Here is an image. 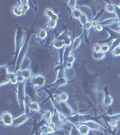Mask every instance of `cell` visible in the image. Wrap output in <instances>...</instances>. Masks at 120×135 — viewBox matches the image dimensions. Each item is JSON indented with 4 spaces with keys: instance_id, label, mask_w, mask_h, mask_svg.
<instances>
[{
    "instance_id": "cell-8",
    "label": "cell",
    "mask_w": 120,
    "mask_h": 135,
    "mask_svg": "<svg viewBox=\"0 0 120 135\" xmlns=\"http://www.w3.org/2000/svg\"><path fill=\"white\" fill-rule=\"evenodd\" d=\"M13 13H14V15H15L16 16H21L22 15H24V14H25V11H24L23 5H15V7L13 8Z\"/></svg>"
},
{
    "instance_id": "cell-21",
    "label": "cell",
    "mask_w": 120,
    "mask_h": 135,
    "mask_svg": "<svg viewBox=\"0 0 120 135\" xmlns=\"http://www.w3.org/2000/svg\"><path fill=\"white\" fill-rule=\"evenodd\" d=\"M80 43H81V39L80 38H77L74 43H73V50H77L78 48L80 47Z\"/></svg>"
},
{
    "instance_id": "cell-33",
    "label": "cell",
    "mask_w": 120,
    "mask_h": 135,
    "mask_svg": "<svg viewBox=\"0 0 120 135\" xmlns=\"http://www.w3.org/2000/svg\"><path fill=\"white\" fill-rule=\"evenodd\" d=\"M74 60H75V57L73 55H70L67 59V63H71V64H73Z\"/></svg>"
},
{
    "instance_id": "cell-15",
    "label": "cell",
    "mask_w": 120,
    "mask_h": 135,
    "mask_svg": "<svg viewBox=\"0 0 120 135\" xmlns=\"http://www.w3.org/2000/svg\"><path fill=\"white\" fill-rule=\"evenodd\" d=\"M43 118H44V120L47 121V122L51 121L53 119V112H51L50 110H46L44 112V113H43Z\"/></svg>"
},
{
    "instance_id": "cell-16",
    "label": "cell",
    "mask_w": 120,
    "mask_h": 135,
    "mask_svg": "<svg viewBox=\"0 0 120 135\" xmlns=\"http://www.w3.org/2000/svg\"><path fill=\"white\" fill-rule=\"evenodd\" d=\"M64 45H65L64 44V42L61 40H56L53 42V46L56 49H61V48H63Z\"/></svg>"
},
{
    "instance_id": "cell-11",
    "label": "cell",
    "mask_w": 120,
    "mask_h": 135,
    "mask_svg": "<svg viewBox=\"0 0 120 135\" xmlns=\"http://www.w3.org/2000/svg\"><path fill=\"white\" fill-rule=\"evenodd\" d=\"M9 82H10L12 85L17 84L18 79H17V76H16V74H15L14 72L9 73Z\"/></svg>"
},
{
    "instance_id": "cell-22",
    "label": "cell",
    "mask_w": 120,
    "mask_h": 135,
    "mask_svg": "<svg viewBox=\"0 0 120 135\" xmlns=\"http://www.w3.org/2000/svg\"><path fill=\"white\" fill-rule=\"evenodd\" d=\"M115 22H118V19L116 18H111V19H108V20H106L105 22H103V24H106V25H110V24H114Z\"/></svg>"
},
{
    "instance_id": "cell-6",
    "label": "cell",
    "mask_w": 120,
    "mask_h": 135,
    "mask_svg": "<svg viewBox=\"0 0 120 135\" xmlns=\"http://www.w3.org/2000/svg\"><path fill=\"white\" fill-rule=\"evenodd\" d=\"M28 115L26 113L25 114H22V115H19L18 117L15 118V120H14V123H13V126L14 127H18V126H20L22 125L23 123H25L26 121L28 120Z\"/></svg>"
},
{
    "instance_id": "cell-43",
    "label": "cell",
    "mask_w": 120,
    "mask_h": 135,
    "mask_svg": "<svg viewBox=\"0 0 120 135\" xmlns=\"http://www.w3.org/2000/svg\"><path fill=\"white\" fill-rule=\"evenodd\" d=\"M40 135H44V134H40Z\"/></svg>"
},
{
    "instance_id": "cell-40",
    "label": "cell",
    "mask_w": 120,
    "mask_h": 135,
    "mask_svg": "<svg viewBox=\"0 0 120 135\" xmlns=\"http://www.w3.org/2000/svg\"><path fill=\"white\" fill-rule=\"evenodd\" d=\"M95 29L97 31H98V32H101V31L103 30V27H102V25H101V24H98V26H97V27L95 28Z\"/></svg>"
},
{
    "instance_id": "cell-23",
    "label": "cell",
    "mask_w": 120,
    "mask_h": 135,
    "mask_svg": "<svg viewBox=\"0 0 120 135\" xmlns=\"http://www.w3.org/2000/svg\"><path fill=\"white\" fill-rule=\"evenodd\" d=\"M46 36H47V32H46V30H43V29L41 30L39 32V33H38V37L40 39H45Z\"/></svg>"
},
{
    "instance_id": "cell-34",
    "label": "cell",
    "mask_w": 120,
    "mask_h": 135,
    "mask_svg": "<svg viewBox=\"0 0 120 135\" xmlns=\"http://www.w3.org/2000/svg\"><path fill=\"white\" fill-rule=\"evenodd\" d=\"M76 4H77V2H76L75 0H70V1H69V5H70V8H75Z\"/></svg>"
},
{
    "instance_id": "cell-37",
    "label": "cell",
    "mask_w": 120,
    "mask_h": 135,
    "mask_svg": "<svg viewBox=\"0 0 120 135\" xmlns=\"http://www.w3.org/2000/svg\"><path fill=\"white\" fill-rule=\"evenodd\" d=\"M42 131H43V134H47V133H49V131H48L47 126H43V129H42Z\"/></svg>"
},
{
    "instance_id": "cell-29",
    "label": "cell",
    "mask_w": 120,
    "mask_h": 135,
    "mask_svg": "<svg viewBox=\"0 0 120 135\" xmlns=\"http://www.w3.org/2000/svg\"><path fill=\"white\" fill-rule=\"evenodd\" d=\"M56 25H57V21L50 20L49 22H48V26H49V28H52V29L56 27Z\"/></svg>"
},
{
    "instance_id": "cell-13",
    "label": "cell",
    "mask_w": 120,
    "mask_h": 135,
    "mask_svg": "<svg viewBox=\"0 0 120 135\" xmlns=\"http://www.w3.org/2000/svg\"><path fill=\"white\" fill-rule=\"evenodd\" d=\"M29 108H30L31 111H33V112H38L40 111V105L39 104L36 102H32L29 105Z\"/></svg>"
},
{
    "instance_id": "cell-42",
    "label": "cell",
    "mask_w": 120,
    "mask_h": 135,
    "mask_svg": "<svg viewBox=\"0 0 120 135\" xmlns=\"http://www.w3.org/2000/svg\"><path fill=\"white\" fill-rule=\"evenodd\" d=\"M118 7L120 8V3H119V4H118Z\"/></svg>"
},
{
    "instance_id": "cell-41",
    "label": "cell",
    "mask_w": 120,
    "mask_h": 135,
    "mask_svg": "<svg viewBox=\"0 0 120 135\" xmlns=\"http://www.w3.org/2000/svg\"><path fill=\"white\" fill-rule=\"evenodd\" d=\"M66 68H72V64H71V63H67V64H66Z\"/></svg>"
},
{
    "instance_id": "cell-32",
    "label": "cell",
    "mask_w": 120,
    "mask_h": 135,
    "mask_svg": "<svg viewBox=\"0 0 120 135\" xmlns=\"http://www.w3.org/2000/svg\"><path fill=\"white\" fill-rule=\"evenodd\" d=\"M53 98H54V100L56 101V103L57 104H60V103L62 102L61 101V98H60V95H53Z\"/></svg>"
},
{
    "instance_id": "cell-4",
    "label": "cell",
    "mask_w": 120,
    "mask_h": 135,
    "mask_svg": "<svg viewBox=\"0 0 120 135\" xmlns=\"http://www.w3.org/2000/svg\"><path fill=\"white\" fill-rule=\"evenodd\" d=\"M14 120H15V119L13 117V115L8 112H3L2 115H1V121H2V123L5 125H6V126H11V125H13Z\"/></svg>"
},
{
    "instance_id": "cell-1",
    "label": "cell",
    "mask_w": 120,
    "mask_h": 135,
    "mask_svg": "<svg viewBox=\"0 0 120 135\" xmlns=\"http://www.w3.org/2000/svg\"><path fill=\"white\" fill-rule=\"evenodd\" d=\"M25 84L24 83H19L18 86V94H17V100L21 107L25 109Z\"/></svg>"
},
{
    "instance_id": "cell-35",
    "label": "cell",
    "mask_w": 120,
    "mask_h": 135,
    "mask_svg": "<svg viewBox=\"0 0 120 135\" xmlns=\"http://www.w3.org/2000/svg\"><path fill=\"white\" fill-rule=\"evenodd\" d=\"M117 124H118V121L117 120H112L109 122V125L111 126V127H116Z\"/></svg>"
},
{
    "instance_id": "cell-36",
    "label": "cell",
    "mask_w": 120,
    "mask_h": 135,
    "mask_svg": "<svg viewBox=\"0 0 120 135\" xmlns=\"http://www.w3.org/2000/svg\"><path fill=\"white\" fill-rule=\"evenodd\" d=\"M98 25V21H96V20H93L92 22H91V26L92 27H94V28H96L97 26Z\"/></svg>"
},
{
    "instance_id": "cell-12",
    "label": "cell",
    "mask_w": 120,
    "mask_h": 135,
    "mask_svg": "<svg viewBox=\"0 0 120 135\" xmlns=\"http://www.w3.org/2000/svg\"><path fill=\"white\" fill-rule=\"evenodd\" d=\"M113 104V97L109 95H106L104 98V105L106 106H110Z\"/></svg>"
},
{
    "instance_id": "cell-5",
    "label": "cell",
    "mask_w": 120,
    "mask_h": 135,
    "mask_svg": "<svg viewBox=\"0 0 120 135\" xmlns=\"http://www.w3.org/2000/svg\"><path fill=\"white\" fill-rule=\"evenodd\" d=\"M31 83L34 87H43L45 84V78L42 75H34L31 78Z\"/></svg>"
},
{
    "instance_id": "cell-25",
    "label": "cell",
    "mask_w": 120,
    "mask_h": 135,
    "mask_svg": "<svg viewBox=\"0 0 120 135\" xmlns=\"http://www.w3.org/2000/svg\"><path fill=\"white\" fill-rule=\"evenodd\" d=\"M67 84V79L65 78H60V79L58 80V85L60 86V87H63V86H65Z\"/></svg>"
},
{
    "instance_id": "cell-3",
    "label": "cell",
    "mask_w": 120,
    "mask_h": 135,
    "mask_svg": "<svg viewBox=\"0 0 120 135\" xmlns=\"http://www.w3.org/2000/svg\"><path fill=\"white\" fill-rule=\"evenodd\" d=\"M60 105V109L62 112V114L65 116V117L69 118L70 116H72L73 115V112H72V109L70 108V106L68 105L66 102H61Z\"/></svg>"
},
{
    "instance_id": "cell-27",
    "label": "cell",
    "mask_w": 120,
    "mask_h": 135,
    "mask_svg": "<svg viewBox=\"0 0 120 135\" xmlns=\"http://www.w3.org/2000/svg\"><path fill=\"white\" fill-rule=\"evenodd\" d=\"M98 51H101V45L96 43L93 46V52H98Z\"/></svg>"
},
{
    "instance_id": "cell-31",
    "label": "cell",
    "mask_w": 120,
    "mask_h": 135,
    "mask_svg": "<svg viewBox=\"0 0 120 135\" xmlns=\"http://www.w3.org/2000/svg\"><path fill=\"white\" fill-rule=\"evenodd\" d=\"M63 42H64V44L66 45V46H70V44H71V43H72V41H71V39H70L69 36H68L67 38H65L64 40H63Z\"/></svg>"
},
{
    "instance_id": "cell-2",
    "label": "cell",
    "mask_w": 120,
    "mask_h": 135,
    "mask_svg": "<svg viewBox=\"0 0 120 135\" xmlns=\"http://www.w3.org/2000/svg\"><path fill=\"white\" fill-rule=\"evenodd\" d=\"M0 78H1V81H0L1 86H4L9 82V73H8L7 67L5 65H3L0 68Z\"/></svg>"
},
{
    "instance_id": "cell-18",
    "label": "cell",
    "mask_w": 120,
    "mask_h": 135,
    "mask_svg": "<svg viewBox=\"0 0 120 135\" xmlns=\"http://www.w3.org/2000/svg\"><path fill=\"white\" fill-rule=\"evenodd\" d=\"M93 57L96 60H103L105 58V53L102 51H98V52H93Z\"/></svg>"
},
{
    "instance_id": "cell-7",
    "label": "cell",
    "mask_w": 120,
    "mask_h": 135,
    "mask_svg": "<svg viewBox=\"0 0 120 135\" xmlns=\"http://www.w3.org/2000/svg\"><path fill=\"white\" fill-rule=\"evenodd\" d=\"M84 124L87 125L88 127L90 128V130L93 131H102L103 127L100 124H98V123H96L94 121H87L84 123Z\"/></svg>"
},
{
    "instance_id": "cell-9",
    "label": "cell",
    "mask_w": 120,
    "mask_h": 135,
    "mask_svg": "<svg viewBox=\"0 0 120 135\" xmlns=\"http://www.w3.org/2000/svg\"><path fill=\"white\" fill-rule=\"evenodd\" d=\"M45 15H47L48 17H50L51 20H53V21H57L59 16L58 15H56L55 13H53V11L52 9H46L45 10Z\"/></svg>"
},
{
    "instance_id": "cell-26",
    "label": "cell",
    "mask_w": 120,
    "mask_h": 135,
    "mask_svg": "<svg viewBox=\"0 0 120 135\" xmlns=\"http://www.w3.org/2000/svg\"><path fill=\"white\" fill-rule=\"evenodd\" d=\"M112 53H113V55L116 56V57H118V56H120V47H119V46L114 48V50H113Z\"/></svg>"
},
{
    "instance_id": "cell-19",
    "label": "cell",
    "mask_w": 120,
    "mask_h": 135,
    "mask_svg": "<svg viewBox=\"0 0 120 135\" xmlns=\"http://www.w3.org/2000/svg\"><path fill=\"white\" fill-rule=\"evenodd\" d=\"M83 14L81 13V11L79 10V9H74V10L72 11V15L73 17L76 18V19H80V17H81V15H82Z\"/></svg>"
},
{
    "instance_id": "cell-14",
    "label": "cell",
    "mask_w": 120,
    "mask_h": 135,
    "mask_svg": "<svg viewBox=\"0 0 120 135\" xmlns=\"http://www.w3.org/2000/svg\"><path fill=\"white\" fill-rule=\"evenodd\" d=\"M22 76L25 78V79H29V78H32V71L30 69H24L22 71Z\"/></svg>"
},
{
    "instance_id": "cell-10",
    "label": "cell",
    "mask_w": 120,
    "mask_h": 135,
    "mask_svg": "<svg viewBox=\"0 0 120 135\" xmlns=\"http://www.w3.org/2000/svg\"><path fill=\"white\" fill-rule=\"evenodd\" d=\"M78 130H79V132H80V135H87V134H89L90 128L88 127L87 125H85L84 123H83V124H81L79 126Z\"/></svg>"
},
{
    "instance_id": "cell-39",
    "label": "cell",
    "mask_w": 120,
    "mask_h": 135,
    "mask_svg": "<svg viewBox=\"0 0 120 135\" xmlns=\"http://www.w3.org/2000/svg\"><path fill=\"white\" fill-rule=\"evenodd\" d=\"M23 5V8H24V11L25 12H27L28 10H29V5H28V4H26V5Z\"/></svg>"
},
{
    "instance_id": "cell-30",
    "label": "cell",
    "mask_w": 120,
    "mask_h": 135,
    "mask_svg": "<svg viewBox=\"0 0 120 135\" xmlns=\"http://www.w3.org/2000/svg\"><path fill=\"white\" fill-rule=\"evenodd\" d=\"M109 50V46H108V44H103L101 45V51L102 52H107V51H108Z\"/></svg>"
},
{
    "instance_id": "cell-38",
    "label": "cell",
    "mask_w": 120,
    "mask_h": 135,
    "mask_svg": "<svg viewBox=\"0 0 120 135\" xmlns=\"http://www.w3.org/2000/svg\"><path fill=\"white\" fill-rule=\"evenodd\" d=\"M84 27H85V29L86 30H89V29H90V28H91L92 27V26H91V22H89L87 23V24H85L84 25Z\"/></svg>"
},
{
    "instance_id": "cell-24",
    "label": "cell",
    "mask_w": 120,
    "mask_h": 135,
    "mask_svg": "<svg viewBox=\"0 0 120 135\" xmlns=\"http://www.w3.org/2000/svg\"><path fill=\"white\" fill-rule=\"evenodd\" d=\"M80 22H81V24H83V25L87 24L88 22H89L87 15H81V17L80 18Z\"/></svg>"
},
{
    "instance_id": "cell-20",
    "label": "cell",
    "mask_w": 120,
    "mask_h": 135,
    "mask_svg": "<svg viewBox=\"0 0 120 135\" xmlns=\"http://www.w3.org/2000/svg\"><path fill=\"white\" fill-rule=\"evenodd\" d=\"M106 11L108 13H114L116 11L115 5H113L112 4H108L106 5Z\"/></svg>"
},
{
    "instance_id": "cell-17",
    "label": "cell",
    "mask_w": 120,
    "mask_h": 135,
    "mask_svg": "<svg viewBox=\"0 0 120 135\" xmlns=\"http://www.w3.org/2000/svg\"><path fill=\"white\" fill-rule=\"evenodd\" d=\"M47 128H48V131H49V133H54L55 131H56L57 126H56V124H55L54 123L51 122V123H48Z\"/></svg>"
},
{
    "instance_id": "cell-28",
    "label": "cell",
    "mask_w": 120,
    "mask_h": 135,
    "mask_svg": "<svg viewBox=\"0 0 120 135\" xmlns=\"http://www.w3.org/2000/svg\"><path fill=\"white\" fill-rule=\"evenodd\" d=\"M60 95V98H61V101H62V102H67V100L69 99V95H68V94L65 92L61 93Z\"/></svg>"
}]
</instances>
